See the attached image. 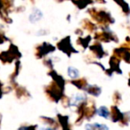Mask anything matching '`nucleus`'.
Returning <instances> with one entry per match:
<instances>
[{
    "label": "nucleus",
    "instance_id": "1",
    "mask_svg": "<svg viewBox=\"0 0 130 130\" xmlns=\"http://www.w3.org/2000/svg\"><path fill=\"white\" fill-rule=\"evenodd\" d=\"M42 17H43V13L39 9L36 8L33 10V12L29 15V21H30V22L34 23V22H38V21L41 20Z\"/></svg>",
    "mask_w": 130,
    "mask_h": 130
},
{
    "label": "nucleus",
    "instance_id": "2",
    "mask_svg": "<svg viewBox=\"0 0 130 130\" xmlns=\"http://www.w3.org/2000/svg\"><path fill=\"white\" fill-rule=\"evenodd\" d=\"M86 130H109V128L105 125L92 123V124H87L86 126Z\"/></svg>",
    "mask_w": 130,
    "mask_h": 130
},
{
    "label": "nucleus",
    "instance_id": "3",
    "mask_svg": "<svg viewBox=\"0 0 130 130\" xmlns=\"http://www.w3.org/2000/svg\"><path fill=\"white\" fill-rule=\"evenodd\" d=\"M84 100H85V96L81 94H78L73 97L71 105H78V104H79L81 102H83Z\"/></svg>",
    "mask_w": 130,
    "mask_h": 130
},
{
    "label": "nucleus",
    "instance_id": "4",
    "mask_svg": "<svg viewBox=\"0 0 130 130\" xmlns=\"http://www.w3.org/2000/svg\"><path fill=\"white\" fill-rule=\"evenodd\" d=\"M68 75L71 78H77L78 77V75H79V72H78V71L76 68L69 67V69H68Z\"/></svg>",
    "mask_w": 130,
    "mask_h": 130
},
{
    "label": "nucleus",
    "instance_id": "5",
    "mask_svg": "<svg viewBox=\"0 0 130 130\" xmlns=\"http://www.w3.org/2000/svg\"><path fill=\"white\" fill-rule=\"evenodd\" d=\"M98 115L103 118H109V111L105 107H101L98 109Z\"/></svg>",
    "mask_w": 130,
    "mask_h": 130
}]
</instances>
